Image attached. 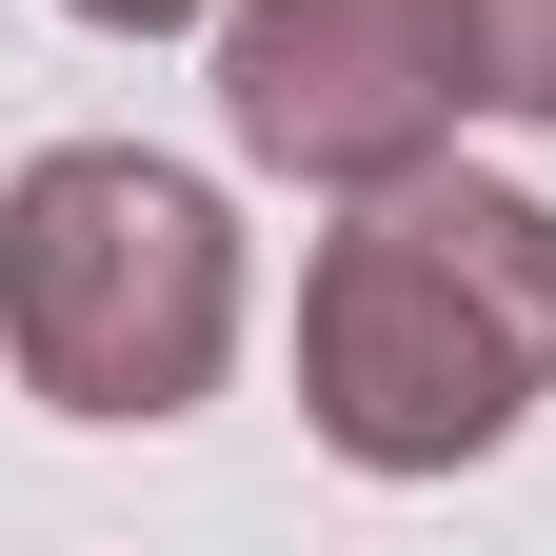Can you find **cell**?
<instances>
[{"instance_id": "obj_1", "label": "cell", "mask_w": 556, "mask_h": 556, "mask_svg": "<svg viewBox=\"0 0 556 556\" xmlns=\"http://www.w3.org/2000/svg\"><path fill=\"white\" fill-rule=\"evenodd\" d=\"M556 397V199L417 160L299 258V417L338 477H477Z\"/></svg>"}, {"instance_id": "obj_2", "label": "cell", "mask_w": 556, "mask_h": 556, "mask_svg": "<svg viewBox=\"0 0 556 556\" xmlns=\"http://www.w3.org/2000/svg\"><path fill=\"white\" fill-rule=\"evenodd\" d=\"M0 358L80 438H160L239 358V199L160 139H40L0 179Z\"/></svg>"}, {"instance_id": "obj_3", "label": "cell", "mask_w": 556, "mask_h": 556, "mask_svg": "<svg viewBox=\"0 0 556 556\" xmlns=\"http://www.w3.org/2000/svg\"><path fill=\"white\" fill-rule=\"evenodd\" d=\"M199 40H219V139L299 199H378L457 160V119H497L477 0H219Z\"/></svg>"}, {"instance_id": "obj_4", "label": "cell", "mask_w": 556, "mask_h": 556, "mask_svg": "<svg viewBox=\"0 0 556 556\" xmlns=\"http://www.w3.org/2000/svg\"><path fill=\"white\" fill-rule=\"evenodd\" d=\"M477 80L497 119H556V0H477Z\"/></svg>"}, {"instance_id": "obj_5", "label": "cell", "mask_w": 556, "mask_h": 556, "mask_svg": "<svg viewBox=\"0 0 556 556\" xmlns=\"http://www.w3.org/2000/svg\"><path fill=\"white\" fill-rule=\"evenodd\" d=\"M60 21H80V40H199L219 0H60Z\"/></svg>"}]
</instances>
